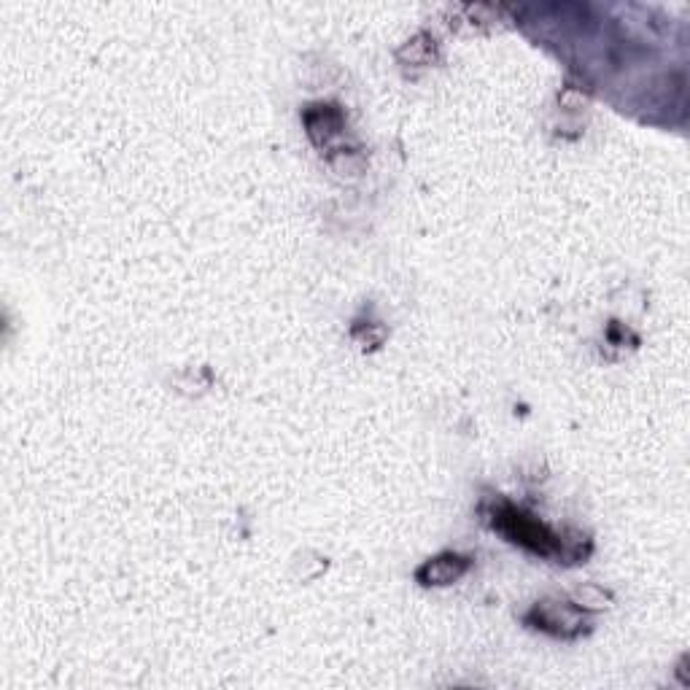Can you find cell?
<instances>
[{
	"label": "cell",
	"mask_w": 690,
	"mask_h": 690,
	"mask_svg": "<svg viewBox=\"0 0 690 690\" xmlns=\"http://www.w3.org/2000/svg\"><path fill=\"white\" fill-rule=\"evenodd\" d=\"M531 618H537L540 629L550 631V634H561V637H572L580 631V615L564 602H540L534 607Z\"/></svg>",
	"instance_id": "obj_2"
},
{
	"label": "cell",
	"mask_w": 690,
	"mask_h": 690,
	"mask_svg": "<svg viewBox=\"0 0 690 690\" xmlns=\"http://www.w3.org/2000/svg\"><path fill=\"white\" fill-rule=\"evenodd\" d=\"M469 569V561L461 556H440L426 561L424 567L418 569V580L424 585H451L453 580H459Z\"/></svg>",
	"instance_id": "obj_3"
},
{
	"label": "cell",
	"mask_w": 690,
	"mask_h": 690,
	"mask_svg": "<svg viewBox=\"0 0 690 690\" xmlns=\"http://www.w3.org/2000/svg\"><path fill=\"white\" fill-rule=\"evenodd\" d=\"M494 518V526H499L502 534H507L510 540L523 545V548L534 550L540 556H556L561 550V542H558L556 534H550L540 521H534L531 515H526L518 507L502 505L494 513Z\"/></svg>",
	"instance_id": "obj_1"
}]
</instances>
